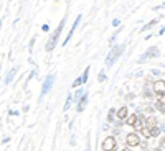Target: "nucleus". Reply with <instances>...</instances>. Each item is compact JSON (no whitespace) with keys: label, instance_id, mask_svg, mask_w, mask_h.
I'll return each mask as SVG.
<instances>
[{"label":"nucleus","instance_id":"obj_1","mask_svg":"<svg viewBox=\"0 0 165 151\" xmlns=\"http://www.w3.org/2000/svg\"><path fill=\"white\" fill-rule=\"evenodd\" d=\"M125 49V45H116V46H112V49L109 51V54L106 56V66H114V63L117 61L121 56H122V53H124Z\"/></svg>","mask_w":165,"mask_h":151},{"label":"nucleus","instance_id":"obj_2","mask_svg":"<svg viewBox=\"0 0 165 151\" xmlns=\"http://www.w3.org/2000/svg\"><path fill=\"white\" fill-rule=\"evenodd\" d=\"M65 23H66V17L61 21H59V25H58V28L53 31V35H51V38L48 39V43H46V51H53L55 49V46H56V43H58V38H59V35H61V31H63V26H65Z\"/></svg>","mask_w":165,"mask_h":151},{"label":"nucleus","instance_id":"obj_3","mask_svg":"<svg viewBox=\"0 0 165 151\" xmlns=\"http://www.w3.org/2000/svg\"><path fill=\"white\" fill-rule=\"evenodd\" d=\"M55 74H50V76H46L45 79V82H43V85H41V92H40V98H43L48 94V92L51 90V87H53V82H55Z\"/></svg>","mask_w":165,"mask_h":151},{"label":"nucleus","instance_id":"obj_4","mask_svg":"<svg viewBox=\"0 0 165 151\" xmlns=\"http://www.w3.org/2000/svg\"><path fill=\"white\" fill-rule=\"evenodd\" d=\"M116 144H117V141H116V138L114 136H107L101 143V148H102V151H116Z\"/></svg>","mask_w":165,"mask_h":151},{"label":"nucleus","instance_id":"obj_5","mask_svg":"<svg viewBox=\"0 0 165 151\" xmlns=\"http://www.w3.org/2000/svg\"><path fill=\"white\" fill-rule=\"evenodd\" d=\"M158 54H160V53H158V48H157V46H152V48H150V49H149L147 53L140 54V58H139V63H145V61H147L149 58H158Z\"/></svg>","mask_w":165,"mask_h":151},{"label":"nucleus","instance_id":"obj_6","mask_svg":"<svg viewBox=\"0 0 165 151\" xmlns=\"http://www.w3.org/2000/svg\"><path fill=\"white\" fill-rule=\"evenodd\" d=\"M81 18H83V17H81V15H78V17H76V20H74V23H73V26H71V30H69V33H68V35H66V39H65V41H63V46H66V45H68V41H69V39H71L73 33L76 31V26L79 25V21H81Z\"/></svg>","mask_w":165,"mask_h":151},{"label":"nucleus","instance_id":"obj_7","mask_svg":"<svg viewBox=\"0 0 165 151\" xmlns=\"http://www.w3.org/2000/svg\"><path fill=\"white\" fill-rule=\"evenodd\" d=\"M164 85H165L164 79H160V80H157V82L154 84V90H155V92L158 94V98H164V94H165Z\"/></svg>","mask_w":165,"mask_h":151},{"label":"nucleus","instance_id":"obj_8","mask_svg":"<svg viewBox=\"0 0 165 151\" xmlns=\"http://www.w3.org/2000/svg\"><path fill=\"white\" fill-rule=\"evenodd\" d=\"M125 141H127L129 146H137V144H140V138H139L137 133H129L127 138H125Z\"/></svg>","mask_w":165,"mask_h":151},{"label":"nucleus","instance_id":"obj_9","mask_svg":"<svg viewBox=\"0 0 165 151\" xmlns=\"http://www.w3.org/2000/svg\"><path fill=\"white\" fill-rule=\"evenodd\" d=\"M88 100H89V97H88V94L84 92V95H83V97L78 100V107H76V110H78V112H83V110H84L86 105H88Z\"/></svg>","mask_w":165,"mask_h":151},{"label":"nucleus","instance_id":"obj_10","mask_svg":"<svg viewBox=\"0 0 165 151\" xmlns=\"http://www.w3.org/2000/svg\"><path fill=\"white\" fill-rule=\"evenodd\" d=\"M127 113H129V110H127V107H121L117 112H116V115H117L119 122H122V120H125L127 118Z\"/></svg>","mask_w":165,"mask_h":151},{"label":"nucleus","instance_id":"obj_11","mask_svg":"<svg viewBox=\"0 0 165 151\" xmlns=\"http://www.w3.org/2000/svg\"><path fill=\"white\" fill-rule=\"evenodd\" d=\"M162 130H164V126H158V125H155V126H152L150 130H149V136H158L160 133H162Z\"/></svg>","mask_w":165,"mask_h":151},{"label":"nucleus","instance_id":"obj_12","mask_svg":"<svg viewBox=\"0 0 165 151\" xmlns=\"http://www.w3.org/2000/svg\"><path fill=\"white\" fill-rule=\"evenodd\" d=\"M144 125H145V128H147V130H150L152 126H155V125H157V118H155V117H149L144 122Z\"/></svg>","mask_w":165,"mask_h":151},{"label":"nucleus","instance_id":"obj_13","mask_svg":"<svg viewBox=\"0 0 165 151\" xmlns=\"http://www.w3.org/2000/svg\"><path fill=\"white\" fill-rule=\"evenodd\" d=\"M17 69H18V67H13V69H10V71H8V74H7V77H5V84H10V82L13 80L15 74H17Z\"/></svg>","mask_w":165,"mask_h":151},{"label":"nucleus","instance_id":"obj_14","mask_svg":"<svg viewBox=\"0 0 165 151\" xmlns=\"http://www.w3.org/2000/svg\"><path fill=\"white\" fill-rule=\"evenodd\" d=\"M155 108H157L158 112H162V113L165 112V107H164V98H158L157 102H155Z\"/></svg>","mask_w":165,"mask_h":151},{"label":"nucleus","instance_id":"obj_15","mask_svg":"<svg viewBox=\"0 0 165 151\" xmlns=\"http://www.w3.org/2000/svg\"><path fill=\"white\" fill-rule=\"evenodd\" d=\"M135 120H137V115H135V113H132L131 117H127V120H125V125H129V126H134Z\"/></svg>","mask_w":165,"mask_h":151},{"label":"nucleus","instance_id":"obj_16","mask_svg":"<svg viewBox=\"0 0 165 151\" xmlns=\"http://www.w3.org/2000/svg\"><path fill=\"white\" fill-rule=\"evenodd\" d=\"M88 77H89V66H88V67H86L84 69V72H83V76H81V82H83V84H84V82H88Z\"/></svg>","mask_w":165,"mask_h":151},{"label":"nucleus","instance_id":"obj_17","mask_svg":"<svg viewBox=\"0 0 165 151\" xmlns=\"http://www.w3.org/2000/svg\"><path fill=\"white\" fill-rule=\"evenodd\" d=\"M83 95H84V90H83V89H78V90H76V94L73 95V100H79Z\"/></svg>","mask_w":165,"mask_h":151},{"label":"nucleus","instance_id":"obj_18","mask_svg":"<svg viewBox=\"0 0 165 151\" xmlns=\"http://www.w3.org/2000/svg\"><path fill=\"white\" fill-rule=\"evenodd\" d=\"M71 102H73V95H68L66 97V104H65V112H68V108L71 107Z\"/></svg>","mask_w":165,"mask_h":151},{"label":"nucleus","instance_id":"obj_19","mask_svg":"<svg viewBox=\"0 0 165 151\" xmlns=\"http://www.w3.org/2000/svg\"><path fill=\"white\" fill-rule=\"evenodd\" d=\"M114 115H116V110H114V108H111V110H109V113H107V122H112V120H114Z\"/></svg>","mask_w":165,"mask_h":151},{"label":"nucleus","instance_id":"obj_20","mask_svg":"<svg viewBox=\"0 0 165 151\" xmlns=\"http://www.w3.org/2000/svg\"><path fill=\"white\" fill-rule=\"evenodd\" d=\"M155 23H157V20H152L150 23H147V25H145L144 28H142V30H144V31H145V30H149V28H152V26L155 25Z\"/></svg>","mask_w":165,"mask_h":151},{"label":"nucleus","instance_id":"obj_21","mask_svg":"<svg viewBox=\"0 0 165 151\" xmlns=\"http://www.w3.org/2000/svg\"><path fill=\"white\" fill-rule=\"evenodd\" d=\"M98 80H99V82H104V80H106V74H104V72H99Z\"/></svg>","mask_w":165,"mask_h":151},{"label":"nucleus","instance_id":"obj_22","mask_svg":"<svg viewBox=\"0 0 165 151\" xmlns=\"http://www.w3.org/2000/svg\"><path fill=\"white\" fill-rule=\"evenodd\" d=\"M144 97H147V98H150V97H152V92L149 90L147 87H145V89H144Z\"/></svg>","mask_w":165,"mask_h":151},{"label":"nucleus","instance_id":"obj_23","mask_svg":"<svg viewBox=\"0 0 165 151\" xmlns=\"http://www.w3.org/2000/svg\"><path fill=\"white\" fill-rule=\"evenodd\" d=\"M79 85H83V82H81V79L78 77L74 82H73V87H79Z\"/></svg>","mask_w":165,"mask_h":151},{"label":"nucleus","instance_id":"obj_24","mask_svg":"<svg viewBox=\"0 0 165 151\" xmlns=\"http://www.w3.org/2000/svg\"><path fill=\"white\" fill-rule=\"evenodd\" d=\"M140 133H142V135H144L145 138H150V136H149V130H147L145 126H144V128H142V130H140Z\"/></svg>","mask_w":165,"mask_h":151},{"label":"nucleus","instance_id":"obj_25","mask_svg":"<svg viewBox=\"0 0 165 151\" xmlns=\"http://www.w3.org/2000/svg\"><path fill=\"white\" fill-rule=\"evenodd\" d=\"M112 25H114V26H119V25H121V20H112Z\"/></svg>","mask_w":165,"mask_h":151},{"label":"nucleus","instance_id":"obj_26","mask_svg":"<svg viewBox=\"0 0 165 151\" xmlns=\"http://www.w3.org/2000/svg\"><path fill=\"white\" fill-rule=\"evenodd\" d=\"M41 30H43V31H50V25H43L41 26Z\"/></svg>","mask_w":165,"mask_h":151},{"label":"nucleus","instance_id":"obj_27","mask_svg":"<svg viewBox=\"0 0 165 151\" xmlns=\"http://www.w3.org/2000/svg\"><path fill=\"white\" fill-rule=\"evenodd\" d=\"M152 74H154V76H158V74H160V71H157V69H154V71H152Z\"/></svg>","mask_w":165,"mask_h":151},{"label":"nucleus","instance_id":"obj_28","mask_svg":"<svg viewBox=\"0 0 165 151\" xmlns=\"http://www.w3.org/2000/svg\"><path fill=\"white\" fill-rule=\"evenodd\" d=\"M134 98V94H127V100H132Z\"/></svg>","mask_w":165,"mask_h":151},{"label":"nucleus","instance_id":"obj_29","mask_svg":"<svg viewBox=\"0 0 165 151\" xmlns=\"http://www.w3.org/2000/svg\"><path fill=\"white\" fill-rule=\"evenodd\" d=\"M121 151H131V150H129V148H124V150H121Z\"/></svg>","mask_w":165,"mask_h":151},{"label":"nucleus","instance_id":"obj_30","mask_svg":"<svg viewBox=\"0 0 165 151\" xmlns=\"http://www.w3.org/2000/svg\"><path fill=\"white\" fill-rule=\"evenodd\" d=\"M154 151H162V150H154Z\"/></svg>","mask_w":165,"mask_h":151},{"label":"nucleus","instance_id":"obj_31","mask_svg":"<svg viewBox=\"0 0 165 151\" xmlns=\"http://www.w3.org/2000/svg\"><path fill=\"white\" fill-rule=\"evenodd\" d=\"M0 26H2V20H0Z\"/></svg>","mask_w":165,"mask_h":151},{"label":"nucleus","instance_id":"obj_32","mask_svg":"<svg viewBox=\"0 0 165 151\" xmlns=\"http://www.w3.org/2000/svg\"><path fill=\"white\" fill-rule=\"evenodd\" d=\"M0 67H2V66H0Z\"/></svg>","mask_w":165,"mask_h":151}]
</instances>
